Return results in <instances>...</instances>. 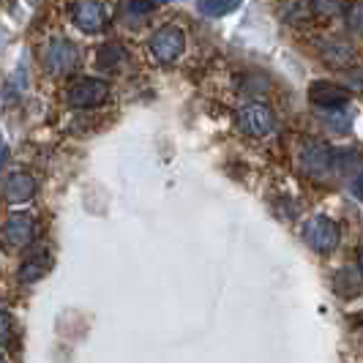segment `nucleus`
Returning <instances> with one entry per match:
<instances>
[{
	"label": "nucleus",
	"mask_w": 363,
	"mask_h": 363,
	"mask_svg": "<svg viewBox=\"0 0 363 363\" xmlns=\"http://www.w3.org/2000/svg\"><path fill=\"white\" fill-rule=\"evenodd\" d=\"M36 238V221L28 213H14L3 224V240L11 246V249H28Z\"/></svg>",
	"instance_id": "obj_7"
},
{
	"label": "nucleus",
	"mask_w": 363,
	"mask_h": 363,
	"mask_svg": "<svg viewBox=\"0 0 363 363\" xmlns=\"http://www.w3.org/2000/svg\"><path fill=\"white\" fill-rule=\"evenodd\" d=\"M0 363H9V358H6V355H3V352H0Z\"/></svg>",
	"instance_id": "obj_27"
},
{
	"label": "nucleus",
	"mask_w": 363,
	"mask_h": 363,
	"mask_svg": "<svg viewBox=\"0 0 363 363\" xmlns=\"http://www.w3.org/2000/svg\"><path fill=\"white\" fill-rule=\"evenodd\" d=\"M14 342V320L9 311H0V347H9Z\"/></svg>",
	"instance_id": "obj_19"
},
{
	"label": "nucleus",
	"mask_w": 363,
	"mask_h": 363,
	"mask_svg": "<svg viewBox=\"0 0 363 363\" xmlns=\"http://www.w3.org/2000/svg\"><path fill=\"white\" fill-rule=\"evenodd\" d=\"M345 19H347V28H352V30L363 33V0L361 3H352V6L347 9Z\"/></svg>",
	"instance_id": "obj_20"
},
{
	"label": "nucleus",
	"mask_w": 363,
	"mask_h": 363,
	"mask_svg": "<svg viewBox=\"0 0 363 363\" xmlns=\"http://www.w3.org/2000/svg\"><path fill=\"white\" fill-rule=\"evenodd\" d=\"M350 194L358 202H363V175H355V178L350 181Z\"/></svg>",
	"instance_id": "obj_23"
},
{
	"label": "nucleus",
	"mask_w": 363,
	"mask_h": 363,
	"mask_svg": "<svg viewBox=\"0 0 363 363\" xmlns=\"http://www.w3.org/2000/svg\"><path fill=\"white\" fill-rule=\"evenodd\" d=\"M128 63V52L121 47V44H104L99 55H96V66L104 69V72H121Z\"/></svg>",
	"instance_id": "obj_12"
},
{
	"label": "nucleus",
	"mask_w": 363,
	"mask_h": 363,
	"mask_svg": "<svg viewBox=\"0 0 363 363\" xmlns=\"http://www.w3.org/2000/svg\"><path fill=\"white\" fill-rule=\"evenodd\" d=\"M339 238H342V233H339V224L333 218L314 216L303 224V240H306V246L314 249V252H320V255L333 252L339 246Z\"/></svg>",
	"instance_id": "obj_3"
},
{
	"label": "nucleus",
	"mask_w": 363,
	"mask_h": 363,
	"mask_svg": "<svg viewBox=\"0 0 363 363\" xmlns=\"http://www.w3.org/2000/svg\"><path fill=\"white\" fill-rule=\"evenodd\" d=\"M309 99L311 104H317L320 109L342 107V104H347V91L333 85V82H328V79H317V82H311Z\"/></svg>",
	"instance_id": "obj_10"
},
{
	"label": "nucleus",
	"mask_w": 363,
	"mask_h": 363,
	"mask_svg": "<svg viewBox=\"0 0 363 363\" xmlns=\"http://www.w3.org/2000/svg\"><path fill=\"white\" fill-rule=\"evenodd\" d=\"M298 162L303 167V172H309L314 178L325 175L328 169L333 167V150L325 143H306L298 153Z\"/></svg>",
	"instance_id": "obj_8"
},
{
	"label": "nucleus",
	"mask_w": 363,
	"mask_h": 363,
	"mask_svg": "<svg viewBox=\"0 0 363 363\" xmlns=\"http://www.w3.org/2000/svg\"><path fill=\"white\" fill-rule=\"evenodd\" d=\"M333 167L339 172H350V169H358L361 167V153L355 147H339L333 153Z\"/></svg>",
	"instance_id": "obj_17"
},
{
	"label": "nucleus",
	"mask_w": 363,
	"mask_h": 363,
	"mask_svg": "<svg viewBox=\"0 0 363 363\" xmlns=\"http://www.w3.org/2000/svg\"><path fill=\"white\" fill-rule=\"evenodd\" d=\"M72 22L82 33H101L109 25L107 6L101 0H74L72 3Z\"/></svg>",
	"instance_id": "obj_5"
},
{
	"label": "nucleus",
	"mask_w": 363,
	"mask_h": 363,
	"mask_svg": "<svg viewBox=\"0 0 363 363\" xmlns=\"http://www.w3.org/2000/svg\"><path fill=\"white\" fill-rule=\"evenodd\" d=\"M147 50H150V55H153L156 63L169 66V63H175V60L183 55V50H186V36H183L181 28L167 25V28H159V30L150 36Z\"/></svg>",
	"instance_id": "obj_2"
},
{
	"label": "nucleus",
	"mask_w": 363,
	"mask_h": 363,
	"mask_svg": "<svg viewBox=\"0 0 363 363\" xmlns=\"http://www.w3.org/2000/svg\"><path fill=\"white\" fill-rule=\"evenodd\" d=\"M79 63V55H77V47H74L69 38H52L47 52H44V66L52 77H66L72 74Z\"/></svg>",
	"instance_id": "obj_6"
},
{
	"label": "nucleus",
	"mask_w": 363,
	"mask_h": 363,
	"mask_svg": "<svg viewBox=\"0 0 363 363\" xmlns=\"http://www.w3.org/2000/svg\"><path fill=\"white\" fill-rule=\"evenodd\" d=\"M238 126L246 137H255V140H265L276 131V112L262 101H249L238 109Z\"/></svg>",
	"instance_id": "obj_1"
},
{
	"label": "nucleus",
	"mask_w": 363,
	"mask_h": 363,
	"mask_svg": "<svg viewBox=\"0 0 363 363\" xmlns=\"http://www.w3.org/2000/svg\"><path fill=\"white\" fill-rule=\"evenodd\" d=\"M109 99V82L104 79H79V82H74L69 93H66V104L74 109H93L99 107V104H104Z\"/></svg>",
	"instance_id": "obj_4"
},
{
	"label": "nucleus",
	"mask_w": 363,
	"mask_h": 363,
	"mask_svg": "<svg viewBox=\"0 0 363 363\" xmlns=\"http://www.w3.org/2000/svg\"><path fill=\"white\" fill-rule=\"evenodd\" d=\"M150 3H153V6H159V3H169V0H150Z\"/></svg>",
	"instance_id": "obj_26"
},
{
	"label": "nucleus",
	"mask_w": 363,
	"mask_h": 363,
	"mask_svg": "<svg viewBox=\"0 0 363 363\" xmlns=\"http://www.w3.org/2000/svg\"><path fill=\"white\" fill-rule=\"evenodd\" d=\"M358 271H361V276H363V252L358 255Z\"/></svg>",
	"instance_id": "obj_25"
},
{
	"label": "nucleus",
	"mask_w": 363,
	"mask_h": 363,
	"mask_svg": "<svg viewBox=\"0 0 363 363\" xmlns=\"http://www.w3.org/2000/svg\"><path fill=\"white\" fill-rule=\"evenodd\" d=\"M320 118H323V123H325L330 131H336V134H347L350 128H352V109H347L345 104L342 107H328L320 112Z\"/></svg>",
	"instance_id": "obj_13"
},
{
	"label": "nucleus",
	"mask_w": 363,
	"mask_h": 363,
	"mask_svg": "<svg viewBox=\"0 0 363 363\" xmlns=\"http://www.w3.org/2000/svg\"><path fill=\"white\" fill-rule=\"evenodd\" d=\"M317 47H320L323 60L333 69H350L355 60V50L342 38H323V41H317Z\"/></svg>",
	"instance_id": "obj_9"
},
{
	"label": "nucleus",
	"mask_w": 363,
	"mask_h": 363,
	"mask_svg": "<svg viewBox=\"0 0 363 363\" xmlns=\"http://www.w3.org/2000/svg\"><path fill=\"white\" fill-rule=\"evenodd\" d=\"M47 271H50V257L47 255L28 257V259L19 265V281H22V284H33L38 279H44Z\"/></svg>",
	"instance_id": "obj_14"
},
{
	"label": "nucleus",
	"mask_w": 363,
	"mask_h": 363,
	"mask_svg": "<svg viewBox=\"0 0 363 363\" xmlns=\"http://www.w3.org/2000/svg\"><path fill=\"white\" fill-rule=\"evenodd\" d=\"M243 0H200V11L205 17H224L233 14Z\"/></svg>",
	"instance_id": "obj_16"
},
{
	"label": "nucleus",
	"mask_w": 363,
	"mask_h": 363,
	"mask_svg": "<svg viewBox=\"0 0 363 363\" xmlns=\"http://www.w3.org/2000/svg\"><path fill=\"white\" fill-rule=\"evenodd\" d=\"M281 17L292 22V25H301V22H306L311 17V6L306 0H287L284 9H281Z\"/></svg>",
	"instance_id": "obj_15"
},
{
	"label": "nucleus",
	"mask_w": 363,
	"mask_h": 363,
	"mask_svg": "<svg viewBox=\"0 0 363 363\" xmlns=\"http://www.w3.org/2000/svg\"><path fill=\"white\" fill-rule=\"evenodd\" d=\"M342 6H345V0H314L311 11L325 14V17H333V14H339V11H342Z\"/></svg>",
	"instance_id": "obj_21"
},
{
	"label": "nucleus",
	"mask_w": 363,
	"mask_h": 363,
	"mask_svg": "<svg viewBox=\"0 0 363 363\" xmlns=\"http://www.w3.org/2000/svg\"><path fill=\"white\" fill-rule=\"evenodd\" d=\"M358 276L352 271H342L339 276H336V292L342 295V298H352L355 292H358Z\"/></svg>",
	"instance_id": "obj_18"
},
{
	"label": "nucleus",
	"mask_w": 363,
	"mask_h": 363,
	"mask_svg": "<svg viewBox=\"0 0 363 363\" xmlns=\"http://www.w3.org/2000/svg\"><path fill=\"white\" fill-rule=\"evenodd\" d=\"M33 197H36V181H33V175L14 172L6 181V202L9 205H22V202H30Z\"/></svg>",
	"instance_id": "obj_11"
},
{
	"label": "nucleus",
	"mask_w": 363,
	"mask_h": 363,
	"mask_svg": "<svg viewBox=\"0 0 363 363\" xmlns=\"http://www.w3.org/2000/svg\"><path fill=\"white\" fill-rule=\"evenodd\" d=\"M126 11L128 14H147V11H153V3L150 0H126Z\"/></svg>",
	"instance_id": "obj_22"
},
{
	"label": "nucleus",
	"mask_w": 363,
	"mask_h": 363,
	"mask_svg": "<svg viewBox=\"0 0 363 363\" xmlns=\"http://www.w3.org/2000/svg\"><path fill=\"white\" fill-rule=\"evenodd\" d=\"M6 159H9V147H6V143H3V137H0V169L6 167Z\"/></svg>",
	"instance_id": "obj_24"
}]
</instances>
